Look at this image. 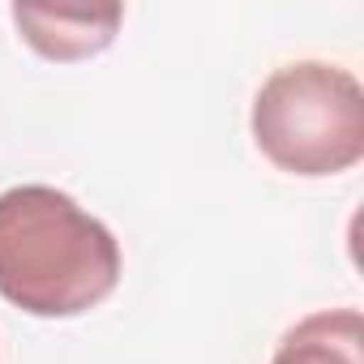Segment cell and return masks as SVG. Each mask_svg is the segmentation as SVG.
Returning <instances> with one entry per match:
<instances>
[{
	"label": "cell",
	"instance_id": "cell-1",
	"mask_svg": "<svg viewBox=\"0 0 364 364\" xmlns=\"http://www.w3.org/2000/svg\"><path fill=\"white\" fill-rule=\"evenodd\" d=\"M120 283L116 236L52 185L0 193V296L31 317H77Z\"/></svg>",
	"mask_w": 364,
	"mask_h": 364
},
{
	"label": "cell",
	"instance_id": "cell-2",
	"mask_svg": "<svg viewBox=\"0 0 364 364\" xmlns=\"http://www.w3.org/2000/svg\"><path fill=\"white\" fill-rule=\"evenodd\" d=\"M253 141L287 176H338L364 159V90L326 60H296L253 99Z\"/></svg>",
	"mask_w": 364,
	"mask_h": 364
},
{
	"label": "cell",
	"instance_id": "cell-3",
	"mask_svg": "<svg viewBox=\"0 0 364 364\" xmlns=\"http://www.w3.org/2000/svg\"><path fill=\"white\" fill-rule=\"evenodd\" d=\"M14 22L22 39L48 60H86L112 48L124 9H48V5H14Z\"/></svg>",
	"mask_w": 364,
	"mask_h": 364
},
{
	"label": "cell",
	"instance_id": "cell-4",
	"mask_svg": "<svg viewBox=\"0 0 364 364\" xmlns=\"http://www.w3.org/2000/svg\"><path fill=\"white\" fill-rule=\"evenodd\" d=\"M364 321L355 309H326L296 321L270 364H364Z\"/></svg>",
	"mask_w": 364,
	"mask_h": 364
}]
</instances>
